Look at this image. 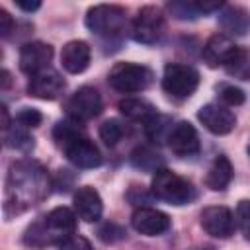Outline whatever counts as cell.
I'll list each match as a JSON object with an SVG mask.
<instances>
[{"label": "cell", "instance_id": "1", "mask_svg": "<svg viewBox=\"0 0 250 250\" xmlns=\"http://www.w3.org/2000/svg\"><path fill=\"white\" fill-rule=\"evenodd\" d=\"M4 188V215L12 217L39 205L49 195L53 182L39 162L23 158L8 168Z\"/></svg>", "mask_w": 250, "mask_h": 250}, {"label": "cell", "instance_id": "2", "mask_svg": "<svg viewBox=\"0 0 250 250\" xmlns=\"http://www.w3.org/2000/svg\"><path fill=\"white\" fill-rule=\"evenodd\" d=\"M76 213L68 207H55L39 221L31 223L23 232V242L31 248L61 244L66 236L76 232Z\"/></svg>", "mask_w": 250, "mask_h": 250}, {"label": "cell", "instance_id": "3", "mask_svg": "<svg viewBox=\"0 0 250 250\" xmlns=\"http://www.w3.org/2000/svg\"><path fill=\"white\" fill-rule=\"evenodd\" d=\"M150 193L160 199V201H166L170 205H184V203H189L193 199V188L191 184L178 176L176 172L168 170V168H158L154 174H152V182H150Z\"/></svg>", "mask_w": 250, "mask_h": 250}, {"label": "cell", "instance_id": "4", "mask_svg": "<svg viewBox=\"0 0 250 250\" xmlns=\"http://www.w3.org/2000/svg\"><path fill=\"white\" fill-rule=\"evenodd\" d=\"M152 70L137 62H117L107 74V82L113 90L121 94H137L152 84Z\"/></svg>", "mask_w": 250, "mask_h": 250}, {"label": "cell", "instance_id": "5", "mask_svg": "<svg viewBox=\"0 0 250 250\" xmlns=\"http://www.w3.org/2000/svg\"><path fill=\"white\" fill-rule=\"evenodd\" d=\"M84 23L96 35H117L127 25V12L115 4H96L86 12Z\"/></svg>", "mask_w": 250, "mask_h": 250}, {"label": "cell", "instance_id": "6", "mask_svg": "<svg viewBox=\"0 0 250 250\" xmlns=\"http://www.w3.org/2000/svg\"><path fill=\"white\" fill-rule=\"evenodd\" d=\"M199 86V72L182 62H168L162 72V90L172 98H189Z\"/></svg>", "mask_w": 250, "mask_h": 250}, {"label": "cell", "instance_id": "7", "mask_svg": "<svg viewBox=\"0 0 250 250\" xmlns=\"http://www.w3.org/2000/svg\"><path fill=\"white\" fill-rule=\"evenodd\" d=\"M164 33V14L158 6H143L131 25V35L137 43L154 45Z\"/></svg>", "mask_w": 250, "mask_h": 250}, {"label": "cell", "instance_id": "8", "mask_svg": "<svg viewBox=\"0 0 250 250\" xmlns=\"http://www.w3.org/2000/svg\"><path fill=\"white\" fill-rule=\"evenodd\" d=\"M66 115L74 121H88L94 119L96 115L102 113V96L96 88L92 86H82L78 88L64 104Z\"/></svg>", "mask_w": 250, "mask_h": 250}, {"label": "cell", "instance_id": "9", "mask_svg": "<svg viewBox=\"0 0 250 250\" xmlns=\"http://www.w3.org/2000/svg\"><path fill=\"white\" fill-rule=\"evenodd\" d=\"M201 229L215 238H229L234 232V213L225 205H209L199 215Z\"/></svg>", "mask_w": 250, "mask_h": 250}, {"label": "cell", "instance_id": "10", "mask_svg": "<svg viewBox=\"0 0 250 250\" xmlns=\"http://www.w3.org/2000/svg\"><path fill=\"white\" fill-rule=\"evenodd\" d=\"M238 53H240V47H238L229 35H225V33H215V35H211V37L205 41L203 51H201L203 61H205L209 66H213V68H217V66H225V68H227V66L236 59Z\"/></svg>", "mask_w": 250, "mask_h": 250}, {"label": "cell", "instance_id": "11", "mask_svg": "<svg viewBox=\"0 0 250 250\" xmlns=\"http://www.w3.org/2000/svg\"><path fill=\"white\" fill-rule=\"evenodd\" d=\"M131 227L145 234V236H160L164 234L166 230H170L172 227V221L170 217L160 211V209H154V207H137L131 215Z\"/></svg>", "mask_w": 250, "mask_h": 250}, {"label": "cell", "instance_id": "12", "mask_svg": "<svg viewBox=\"0 0 250 250\" xmlns=\"http://www.w3.org/2000/svg\"><path fill=\"white\" fill-rule=\"evenodd\" d=\"M197 119L213 135H227L236 127L234 113L229 107L221 105V104H205V105H201L199 111H197Z\"/></svg>", "mask_w": 250, "mask_h": 250}, {"label": "cell", "instance_id": "13", "mask_svg": "<svg viewBox=\"0 0 250 250\" xmlns=\"http://www.w3.org/2000/svg\"><path fill=\"white\" fill-rule=\"evenodd\" d=\"M61 148H62L64 156L68 158V162L74 164L76 168H98L102 164V154H100L98 146L84 135L68 141Z\"/></svg>", "mask_w": 250, "mask_h": 250}, {"label": "cell", "instance_id": "14", "mask_svg": "<svg viewBox=\"0 0 250 250\" xmlns=\"http://www.w3.org/2000/svg\"><path fill=\"white\" fill-rule=\"evenodd\" d=\"M64 78L53 70V68H45L33 76H29L27 82V94L37 98V100H57L62 92H64Z\"/></svg>", "mask_w": 250, "mask_h": 250}, {"label": "cell", "instance_id": "15", "mask_svg": "<svg viewBox=\"0 0 250 250\" xmlns=\"http://www.w3.org/2000/svg\"><path fill=\"white\" fill-rule=\"evenodd\" d=\"M170 150L180 158H189L199 152V135L189 121H178L168 135Z\"/></svg>", "mask_w": 250, "mask_h": 250}, {"label": "cell", "instance_id": "16", "mask_svg": "<svg viewBox=\"0 0 250 250\" xmlns=\"http://www.w3.org/2000/svg\"><path fill=\"white\" fill-rule=\"evenodd\" d=\"M51 59H53V47L43 41H29L20 49V68L29 76L49 68Z\"/></svg>", "mask_w": 250, "mask_h": 250}, {"label": "cell", "instance_id": "17", "mask_svg": "<svg viewBox=\"0 0 250 250\" xmlns=\"http://www.w3.org/2000/svg\"><path fill=\"white\" fill-rule=\"evenodd\" d=\"M72 207H74L76 217L82 219L84 223H96V221H100V217L104 213L102 195L92 186H82L74 191Z\"/></svg>", "mask_w": 250, "mask_h": 250}, {"label": "cell", "instance_id": "18", "mask_svg": "<svg viewBox=\"0 0 250 250\" xmlns=\"http://www.w3.org/2000/svg\"><path fill=\"white\" fill-rule=\"evenodd\" d=\"M90 59H92V49L86 41L82 39H72L68 43L62 45V51H61V64L66 72L70 74H80L88 68L90 64Z\"/></svg>", "mask_w": 250, "mask_h": 250}, {"label": "cell", "instance_id": "19", "mask_svg": "<svg viewBox=\"0 0 250 250\" xmlns=\"http://www.w3.org/2000/svg\"><path fill=\"white\" fill-rule=\"evenodd\" d=\"M219 25L223 27L225 35L229 37H240L250 31V12L242 6H232L225 4L219 10Z\"/></svg>", "mask_w": 250, "mask_h": 250}, {"label": "cell", "instance_id": "20", "mask_svg": "<svg viewBox=\"0 0 250 250\" xmlns=\"http://www.w3.org/2000/svg\"><path fill=\"white\" fill-rule=\"evenodd\" d=\"M223 6H225L223 2H186V0H180V2H168L166 10L176 20H195V18L211 14L215 10L219 12Z\"/></svg>", "mask_w": 250, "mask_h": 250}, {"label": "cell", "instance_id": "21", "mask_svg": "<svg viewBox=\"0 0 250 250\" xmlns=\"http://www.w3.org/2000/svg\"><path fill=\"white\" fill-rule=\"evenodd\" d=\"M232 174H234V168H232L230 160L225 154H219L213 160V164L209 166V170H207L205 186L209 189H213V191H223L232 182Z\"/></svg>", "mask_w": 250, "mask_h": 250}, {"label": "cell", "instance_id": "22", "mask_svg": "<svg viewBox=\"0 0 250 250\" xmlns=\"http://www.w3.org/2000/svg\"><path fill=\"white\" fill-rule=\"evenodd\" d=\"M119 111L131 119V121H143V123H148L156 113L158 109L145 98H125L119 102Z\"/></svg>", "mask_w": 250, "mask_h": 250}, {"label": "cell", "instance_id": "23", "mask_svg": "<svg viewBox=\"0 0 250 250\" xmlns=\"http://www.w3.org/2000/svg\"><path fill=\"white\" fill-rule=\"evenodd\" d=\"M4 133V145L6 146H10V148H14V150H21V152H29V150H33V137L27 133V129L25 127H21V125H18V123H14V125H10L6 131H2Z\"/></svg>", "mask_w": 250, "mask_h": 250}, {"label": "cell", "instance_id": "24", "mask_svg": "<svg viewBox=\"0 0 250 250\" xmlns=\"http://www.w3.org/2000/svg\"><path fill=\"white\" fill-rule=\"evenodd\" d=\"M131 164L135 168H141V170H148V172H156L158 168H162V158L160 154L150 148V146H137L133 152H131Z\"/></svg>", "mask_w": 250, "mask_h": 250}, {"label": "cell", "instance_id": "25", "mask_svg": "<svg viewBox=\"0 0 250 250\" xmlns=\"http://www.w3.org/2000/svg\"><path fill=\"white\" fill-rule=\"evenodd\" d=\"M145 127H146L148 141L160 143V141H168V135H170V131H172L174 125H172V119L170 117L156 113L148 123H145Z\"/></svg>", "mask_w": 250, "mask_h": 250}, {"label": "cell", "instance_id": "26", "mask_svg": "<svg viewBox=\"0 0 250 250\" xmlns=\"http://www.w3.org/2000/svg\"><path fill=\"white\" fill-rule=\"evenodd\" d=\"M78 125H80V123L74 121V119H70V117L64 119V121H59V123L55 125V129H53V139L57 141V145L62 146V145H66L68 141H72V139L84 135Z\"/></svg>", "mask_w": 250, "mask_h": 250}, {"label": "cell", "instance_id": "27", "mask_svg": "<svg viewBox=\"0 0 250 250\" xmlns=\"http://www.w3.org/2000/svg\"><path fill=\"white\" fill-rule=\"evenodd\" d=\"M100 139L107 145V146H115L119 141H121V137H123V133H125V127L121 125V121L119 119H105L102 125H100Z\"/></svg>", "mask_w": 250, "mask_h": 250}, {"label": "cell", "instance_id": "28", "mask_svg": "<svg viewBox=\"0 0 250 250\" xmlns=\"http://www.w3.org/2000/svg\"><path fill=\"white\" fill-rule=\"evenodd\" d=\"M234 223L242 236L250 240V199H240L234 209Z\"/></svg>", "mask_w": 250, "mask_h": 250}, {"label": "cell", "instance_id": "29", "mask_svg": "<svg viewBox=\"0 0 250 250\" xmlns=\"http://www.w3.org/2000/svg\"><path fill=\"white\" fill-rule=\"evenodd\" d=\"M227 70L232 76H238L242 80H250V51L240 47V53L236 55V59L227 66Z\"/></svg>", "mask_w": 250, "mask_h": 250}, {"label": "cell", "instance_id": "30", "mask_svg": "<svg viewBox=\"0 0 250 250\" xmlns=\"http://www.w3.org/2000/svg\"><path fill=\"white\" fill-rule=\"evenodd\" d=\"M125 234H127L125 229H123L121 225L113 223V221H107V223L100 225V229H98V238H100L102 242H105V244L119 242V240L125 238Z\"/></svg>", "mask_w": 250, "mask_h": 250}, {"label": "cell", "instance_id": "31", "mask_svg": "<svg viewBox=\"0 0 250 250\" xmlns=\"http://www.w3.org/2000/svg\"><path fill=\"white\" fill-rule=\"evenodd\" d=\"M217 92H219L221 102L227 105H240V104H244V98H246L244 92L234 84H221L217 88Z\"/></svg>", "mask_w": 250, "mask_h": 250}, {"label": "cell", "instance_id": "32", "mask_svg": "<svg viewBox=\"0 0 250 250\" xmlns=\"http://www.w3.org/2000/svg\"><path fill=\"white\" fill-rule=\"evenodd\" d=\"M41 121H43V115H41V111L35 109V107H21V109L16 113V117H14V123H18V125H21V127H25V129L37 127Z\"/></svg>", "mask_w": 250, "mask_h": 250}, {"label": "cell", "instance_id": "33", "mask_svg": "<svg viewBox=\"0 0 250 250\" xmlns=\"http://www.w3.org/2000/svg\"><path fill=\"white\" fill-rule=\"evenodd\" d=\"M59 250H94V248H92V244H90V240H88L86 236L74 232V234L66 236V238L59 244Z\"/></svg>", "mask_w": 250, "mask_h": 250}, {"label": "cell", "instance_id": "34", "mask_svg": "<svg viewBox=\"0 0 250 250\" xmlns=\"http://www.w3.org/2000/svg\"><path fill=\"white\" fill-rule=\"evenodd\" d=\"M12 29H14V18L4 8H0V37H8Z\"/></svg>", "mask_w": 250, "mask_h": 250}, {"label": "cell", "instance_id": "35", "mask_svg": "<svg viewBox=\"0 0 250 250\" xmlns=\"http://www.w3.org/2000/svg\"><path fill=\"white\" fill-rule=\"evenodd\" d=\"M16 6L23 12H35L41 8V2L39 0H31V2H25V0H16Z\"/></svg>", "mask_w": 250, "mask_h": 250}, {"label": "cell", "instance_id": "36", "mask_svg": "<svg viewBox=\"0 0 250 250\" xmlns=\"http://www.w3.org/2000/svg\"><path fill=\"white\" fill-rule=\"evenodd\" d=\"M8 86H10V72L2 70V88H8Z\"/></svg>", "mask_w": 250, "mask_h": 250}, {"label": "cell", "instance_id": "37", "mask_svg": "<svg viewBox=\"0 0 250 250\" xmlns=\"http://www.w3.org/2000/svg\"><path fill=\"white\" fill-rule=\"evenodd\" d=\"M246 152H248V156H250V139H248V143H246Z\"/></svg>", "mask_w": 250, "mask_h": 250}]
</instances>
